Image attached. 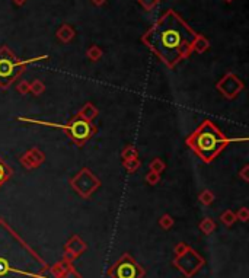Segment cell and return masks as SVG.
Listing matches in <instances>:
<instances>
[{"label": "cell", "instance_id": "1", "mask_svg": "<svg viewBox=\"0 0 249 278\" xmlns=\"http://www.w3.org/2000/svg\"><path fill=\"white\" fill-rule=\"evenodd\" d=\"M195 35L197 32L175 10L168 9L142 36V42L163 64L174 69L192 54Z\"/></svg>", "mask_w": 249, "mask_h": 278}, {"label": "cell", "instance_id": "2", "mask_svg": "<svg viewBox=\"0 0 249 278\" xmlns=\"http://www.w3.org/2000/svg\"><path fill=\"white\" fill-rule=\"evenodd\" d=\"M47 264L0 218V278H45Z\"/></svg>", "mask_w": 249, "mask_h": 278}, {"label": "cell", "instance_id": "3", "mask_svg": "<svg viewBox=\"0 0 249 278\" xmlns=\"http://www.w3.org/2000/svg\"><path fill=\"white\" fill-rule=\"evenodd\" d=\"M233 141L238 140L223 134L212 120H204L188 136L185 144L204 163H212Z\"/></svg>", "mask_w": 249, "mask_h": 278}, {"label": "cell", "instance_id": "4", "mask_svg": "<svg viewBox=\"0 0 249 278\" xmlns=\"http://www.w3.org/2000/svg\"><path fill=\"white\" fill-rule=\"evenodd\" d=\"M18 121L63 130V131L70 137V140H71L76 146H79V147L85 146V144L94 137L95 134L98 133V128L95 127L94 123L86 121L85 118H82V117L77 115V114H74L66 124L51 123V121H44V120H35V118H28V117H18Z\"/></svg>", "mask_w": 249, "mask_h": 278}, {"label": "cell", "instance_id": "5", "mask_svg": "<svg viewBox=\"0 0 249 278\" xmlns=\"http://www.w3.org/2000/svg\"><path fill=\"white\" fill-rule=\"evenodd\" d=\"M47 59L48 54H42L27 60H19L7 45L0 47V88L7 89L13 82H16L21 77V74L28 69V66Z\"/></svg>", "mask_w": 249, "mask_h": 278}, {"label": "cell", "instance_id": "6", "mask_svg": "<svg viewBox=\"0 0 249 278\" xmlns=\"http://www.w3.org/2000/svg\"><path fill=\"white\" fill-rule=\"evenodd\" d=\"M69 184L71 189L80 197V198H91L95 191L99 189L101 179L95 175L89 168H82L74 176L69 179Z\"/></svg>", "mask_w": 249, "mask_h": 278}, {"label": "cell", "instance_id": "7", "mask_svg": "<svg viewBox=\"0 0 249 278\" xmlns=\"http://www.w3.org/2000/svg\"><path fill=\"white\" fill-rule=\"evenodd\" d=\"M108 276L111 278H142L144 276V270L128 253H124L108 270Z\"/></svg>", "mask_w": 249, "mask_h": 278}, {"label": "cell", "instance_id": "8", "mask_svg": "<svg viewBox=\"0 0 249 278\" xmlns=\"http://www.w3.org/2000/svg\"><path fill=\"white\" fill-rule=\"evenodd\" d=\"M216 89L221 93L223 98L232 101V99L238 98L239 93L245 89V85H244V82H242L235 73L227 71V73L217 82Z\"/></svg>", "mask_w": 249, "mask_h": 278}, {"label": "cell", "instance_id": "9", "mask_svg": "<svg viewBox=\"0 0 249 278\" xmlns=\"http://www.w3.org/2000/svg\"><path fill=\"white\" fill-rule=\"evenodd\" d=\"M175 265H177L187 277H191V276H194V274L204 265V259H203L197 252H194L192 249L188 247V250L184 255L177 256Z\"/></svg>", "mask_w": 249, "mask_h": 278}, {"label": "cell", "instance_id": "10", "mask_svg": "<svg viewBox=\"0 0 249 278\" xmlns=\"http://www.w3.org/2000/svg\"><path fill=\"white\" fill-rule=\"evenodd\" d=\"M44 162H45V153L39 147H31L19 156V163L22 165V168L28 171L39 168Z\"/></svg>", "mask_w": 249, "mask_h": 278}, {"label": "cell", "instance_id": "11", "mask_svg": "<svg viewBox=\"0 0 249 278\" xmlns=\"http://www.w3.org/2000/svg\"><path fill=\"white\" fill-rule=\"evenodd\" d=\"M77 115H80L82 118H85L86 121H94L95 118H98V115H99V109L95 106L92 102H85L83 105H82V108L76 112Z\"/></svg>", "mask_w": 249, "mask_h": 278}, {"label": "cell", "instance_id": "12", "mask_svg": "<svg viewBox=\"0 0 249 278\" xmlns=\"http://www.w3.org/2000/svg\"><path fill=\"white\" fill-rule=\"evenodd\" d=\"M56 36H57V39H59L60 42H63V44H69L70 41L74 39L76 31L71 28V25H69V24H63L62 27L57 30V32H56Z\"/></svg>", "mask_w": 249, "mask_h": 278}, {"label": "cell", "instance_id": "13", "mask_svg": "<svg viewBox=\"0 0 249 278\" xmlns=\"http://www.w3.org/2000/svg\"><path fill=\"white\" fill-rule=\"evenodd\" d=\"M66 249H69L70 252H73L76 256H79L80 253H83L86 250V245L85 242L79 238V236H73L69 239V242L66 243Z\"/></svg>", "mask_w": 249, "mask_h": 278}, {"label": "cell", "instance_id": "14", "mask_svg": "<svg viewBox=\"0 0 249 278\" xmlns=\"http://www.w3.org/2000/svg\"><path fill=\"white\" fill-rule=\"evenodd\" d=\"M209 47H210V41L204 35L197 34L194 41H192V53L195 51L198 54H203V53H206L209 50Z\"/></svg>", "mask_w": 249, "mask_h": 278}, {"label": "cell", "instance_id": "15", "mask_svg": "<svg viewBox=\"0 0 249 278\" xmlns=\"http://www.w3.org/2000/svg\"><path fill=\"white\" fill-rule=\"evenodd\" d=\"M13 175V171L12 168L0 157V188L4 185Z\"/></svg>", "mask_w": 249, "mask_h": 278}, {"label": "cell", "instance_id": "16", "mask_svg": "<svg viewBox=\"0 0 249 278\" xmlns=\"http://www.w3.org/2000/svg\"><path fill=\"white\" fill-rule=\"evenodd\" d=\"M198 227H200V230H201L204 235H212V233L216 230V223H214L213 218L206 217V218H203V220L200 221Z\"/></svg>", "mask_w": 249, "mask_h": 278}, {"label": "cell", "instance_id": "17", "mask_svg": "<svg viewBox=\"0 0 249 278\" xmlns=\"http://www.w3.org/2000/svg\"><path fill=\"white\" fill-rule=\"evenodd\" d=\"M216 200V195L212 189H203L200 194H198V201L203 204V206H212Z\"/></svg>", "mask_w": 249, "mask_h": 278}, {"label": "cell", "instance_id": "18", "mask_svg": "<svg viewBox=\"0 0 249 278\" xmlns=\"http://www.w3.org/2000/svg\"><path fill=\"white\" fill-rule=\"evenodd\" d=\"M86 57H88L91 62H99V60L104 57V51H102V48L98 47V45H91V47L86 50Z\"/></svg>", "mask_w": 249, "mask_h": 278}, {"label": "cell", "instance_id": "19", "mask_svg": "<svg viewBox=\"0 0 249 278\" xmlns=\"http://www.w3.org/2000/svg\"><path fill=\"white\" fill-rule=\"evenodd\" d=\"M123 166L125 168V171L128 172V174H136L139 169H140V166H142V163H140V160H139V157H134V159H128V160H123Z\"/></svg>", "mask_w": 249, "mask_h": 278}, {"label": "cell", "instance_id": "20", "mask_svg": "<svg viewBox=\"0 0 249 278\" xmlns=\"http://www.w3.org/2000/svg\"><path fill=\"white\" fill-rule=\"evenodd\" d=\"M45 89H47V86H45V83L42 80L35 79V80H32L31 83H30V93H32L34 96L42 95V93L45 92Z\"/></svg>", "mask_w": 249, "mask_h": 278}, {"label": "cell", "instance_id": "21", "mask_svg": "<svg viewBox=\"0 0 249 278\" xmlns=\"http://www.w3.org/2000/svg\"><path fill=\"white\" fill-rule=\"evenodd\" d=\"M149 169H150V172H155V174H162L165 169H166V163L162 160V159H159V157H156L153 159L150 163H149Z\"/></svg>", "mask_w": 249, "mask_h": 278}, {"label": "cell", "instance_id": "22", "mask_svg": "<svg viewBox=\"0 0 249 278\" xmlns=\"http://www.w3.org/2000/svg\"><path fill=\"white\" fill-rule=\"evenodd\" d=\"M220 221H221V223H223L226 227L233 226V223L236 221L235 211H232V210H226L224 213H221V216H220Z\"/></svg>", "mask_w": 249, "mask_h": 278}, {"label": "cell", "instance_id": "23", "mask_svg": "<svg viewBox=\"0 0 249 278\" xmlns=\"http://www.w3.org/2000/svg\"><path fill=\"white\" fill-rule=\"evenodd\" d=\"M134 157H139L137 149L133 144H127L124 149H123V152H121V159L123 160H128V159H134Z\"/></svg>", "mask_w": 249, "mask_h": 278}, {"label": "cell", "instance_id": "24", "mask_svg": "<svg viewBox=\"0 0 249 278\" xmlns=\"http://www.w3.org/2000/svg\"><path fill=\"white\" fill-rule=\"evenodd\" d=\"M159 224H160L162 229L168 230V229H171L174 226V218H172V216H169V214H163V216L159 218Z\"/></svg>", "mask_w": 249, "mask_h": 278}, {"label": "cell", "instance_id": "25", "mask_svg": "<svg viewBox=\"0 0 249 278\" xmlns=\"http://www.w3.org/2000/svg\"><path fill=\"white\" fill-rule=\"evenodd\" d=\"M144 181H146L147 185L155 186L160 182V175H159V174H155V172H149V174L144 176Z\"/></svg>", "mask_w": 249, "mask_h": 278}, {"label": "cell", "instance_id": "26", "mask_svg": "<svg viewBox=\"0 0 249 278\" xmlns=\"http://www.w3.org/2000/svg\"><path fill=\"white\" fill-rule=\"evenodd\" d=\"M137 1H139V4H140L144 10L150 12V10H153L156 6L159 4L160 0H137Z\"/></svg>", "mask_w": 249, "mask_h": 278}, {"label": "cell", "instance_id": "27", "mask_svg": "<svg viewBox=\"0 0 249 278\" xmlns=\"http://www.w3.org/2000/svg\"><path fill=\"white\" fill-rule=\"evenodd\" d=\"M16 92L19 93V95H28L30 93V83L27 82V80H21V82H18L16 83Z\"/></svg>", "mask_w": 249, "mask_h": 278}, {"label": "cell", "instance_id": "28", "mask_svg": "<svg viewBox=\"0 0 249 278\" xmlns=\"http://www.w3.org/2000/svg\"><path fill=\"white\" fill-rule=\"evenodd\" d=\"M235 216H236V220L247 223V221L249 220V210L247 208V207H242V208H239V210H238V213H235Z\"/></svg>", "mask_w": 249, "mask_h": 278}, {"label": "cell", "instance_id": "29", "mask_svg": "<svg viewBox=\"0 0 249 278\" xmlns=\"http://www.w3.org/2000/svg\"><path fill=\"white\" fill-rule=\"evenodd\" d=\"M238 176L244 181V182H249V165H244L242 166V169L239 171V174H238Z\"/></svg>", "mask_w": 249, "mask_h": 278}, {"label": "cell", "instance_id": "30", "mask_svg": "<svg viewBox=\"0 0 249 278\" xmlns=\"http://www.w3.org/2000/svg\"><path fill=\"white\" fill-rule=\"evenodd\" d=\"M187 250H188L187 245L181 242V243H178V245L175 246V255H177V256H181V255H184Z\"/></svg>", "mask_w": 249, "mask_h": 278}, {"label": "cell", "instance_id": "31", "mask_svg": "<svg viewBox=\"0 0 249 278\" xmlns=\"http://www.w3.org/2000/svg\"><path fill=\"white\" fill-rule=\"evenodd\" d=\"M76 258H77V256H76V255H74L73 252H70L69 249H66V250H64V256H63V259H64V261H67V262H71V261H74Z\"/></svg>", "mask_w": 249, "mask_h": 278}, {"label": "cell", "instance_id": "32", "mask_svg": "<svg viewBox=\"0 0 249 278\" xmlns=\"http://www.w3.org/2000/svg\"><path fill=\"white\" fill-rule=\"evenodd\" d=\"M60 278H80V276H79L73 268H70V270H69L67 273H64Z\"/></svg>", "mask_w": 249, "mask_h": 278}, {"label": "cell", "instance_id": "33", "mask_svg": "<svg viewBox=\"0 0 249 278\" xmlns=\"http://www.w3.org/2000/svg\"><path fill=\"white\" fill-rule=\"evenodd\" d=\"M105 1L107 0H92V3H94L95 6H102V4H105Z\"/></svg>", "mask_w": 249, "mask_h": 278}, {"label": "cell", "instance_id": "34", "mask_svg": "<svg viewBox=\"0 0 249 278\" xmlns=\"http://www.w3.org/2000/svg\"><path fill=\"white\" fill-rule=\"evenodd\" d=\"M12 1H13V3H15L16 6H22V4H25V3H27L28 0H12Z\"/></svg>", "mask_w": 249, "mask_h": 278}, {"label": "cell", "instance_id": "35", "mask_svg": "<svg viewBox=\"0 0 249 278\" xmlns=\"http://www.w3.org/2000/svg\"><path fill=\"white\" fill-rule=\"evenodd\" d=\"M224 1H227V3H232L233 0H224Z\"/></svg>", "mask_w": 249, "mask_h": 278}]
</instances>
